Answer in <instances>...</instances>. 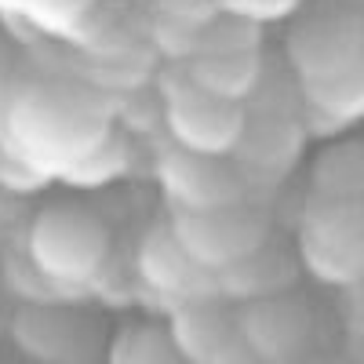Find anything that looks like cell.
<instances>
[{
	"instance_id": "5bb4252c",
	"label": "cell",
	"mask_w": 364,
	"mask_h": 364,
	"mask_svg": "<svg viewBox=\"0 0 364 364\" xmlns=\"http://www.w3.org/2000/svg\"><path fill=\"white\" fill-rule=\"evenodd\" d=\"M360 190H364V149H360V139H339V142L324 146L317 154V161H314L310 197L360 204Z\"/></svg>"
},
{
	"instance_id": "2e32d148",
	"label": "cell",
	"mask_w": 364,
	"mask_h": 364,
	"mask_svg": "<svg viewBox=\"0 0 364 364\" xmlns=\"http://www.w3.org/2000/svg\"><path fill=\"white\" fill-rule=\"evenodd\" d=\"M106 357L120 364H164V360H175L178 350L164 324L135 321V324L117 328L106 339Z\"/></svg>"
},
{
	"instance_id": "9c48e42d",
	"label": "cell",
	"mask_w": 364,
	"mask_h": 364,
	"mask_svg": "<svg viewBox=\"0 0 364 364\" xmlns=\"http://www.w3.org/2000/svg\"><path fill=\"white\" fill-rule=\"evenodd\" d=\"M168 331L175 339L178 357L197 360V364H230V360L252 357L245 343V328H240V314L226 306L219 291L178 302Z\"/></svg>"
},
{
	"instance_id": "6da1fadb",
	"label": "cell",
	"mask_w": 364,
	"mask_h": 364,
	"mask_svg": "<svg viewBox=\"0 0 364 364\" xmlns=\"http://www.w3.org/2000/svg\"><path fill=\"white\" fill-rule=\"evenodd\" d=\"M11 128L18 146L33 161L73 168L87 157L109 132L99 109H91L84 95L66 87H37L18 99L11 109Z\"/></svg>"
},
{
	"instance_id": "3957f363",
	"label": "cell",
	"mask_w": 364,
	"mask_h": 364,
	"mask_svg": "<svg viewBox=\"0 0 364 364\" xmlns=\"http://www.w3.org/2000/svg\"><path fill=\"white\" fill-rule=\"evenodd\" d=\"M299 262L324 284H357L364 269L360 204L310 197L299 223Z\"/></svg>"
},
{
	"instance_id": "4fadbf2b",
	"label": "cell",
	"mask_w": 364,
	"mask_h": 364,
	"mask_svg": "<svg viewBox=\"0 0 364 364\" xmlns=\"http://www.w3.org/2000/svg\"><path fill=\"white\" fill-rule=\"evenodd\" d=\"M295 273L299 269H295L291 252L262 240L248 255H240L230 266L215 269V291L233 302H252V299H266L277 291H291Z\"/></svg>"
},
{
	"instance_id": "30bf717a",
	"label": "cell",
	"mask_w": 364,
	"mask_h": 364,
	"mask_svg": "<svg viewBox=\"0 0 364 364\" xmlns=\"http://www.w3.org/2000/svg\"><path fill=\"white\" fill-rule=\"evenodd\" d=\"M157 175L171 208L182 211L215 208L245 197V178L223 154H193L182 146H168L157 161Z\"/></svg>"
},
{
	"instance_id": "7c38bea8",
	"label": "cell",
	"mask_w": 364,
	"mask_h": 364,
	"mask_svg": "<svg viewBox=\"0 0 364 364\" xmlns=\"http://www.w3.org/2000/svg\"><path fill=\"white\" fill-rule=\"evenodd\" d=\"M139 277L149 291H157L161 299H171L175 306L190 299L215 295V273H208L190 259V252L178 245V237L171 226L149 230L142 248H139Z\"/></svg>"
},
{
	"instance_id": "7a4b0ae2",
	"label": "cell",
	"mask_w": 364,
	"mask_h": 364,
	"mask_svg": "<svg viewBox=\"0 0 364 364\" xmlns=\"http://www.w3.org/2000/svg\"><path fill=\"white\" fill-rule=\"evenodd\" d=\"M26 255L44 277L63 288H84L106 269L109 230L106 223L73 200L48 204L29 226Z\"/></svg>"
},
{
	"instance_id": "8992f818",
	"label": "cell",
	"mask_w": 364,
	"mask_h": 364,
	"mask_svg": "<svg viewBox=\"0 0 364 364\" xmlns=\"http://www.w3.org/2000/svg\"><path fill=\"white\" fill-rule=\"evenodd\" d=\"M186 77L208 87L211 95L245 102L259 87L262 58H259V33L252 22H219L208 26L197 37L193 58L186 66Z\"/></svg>"
},
{
	"instance_id": "ba28073f",
	"label": "cell",
	"mask_w": 364,
	"mask_h": 364,
	"mask_svg": "<svg viewBox=\"0 0 364 364\" xmlns=\"http://www.w3.org/2000/svg\"><path fill=\"white\" fill-rule=\"evenodd\" d=\"M15 339L29 357L41 360H87L106 350V331L99 317L70 310L63 299L33 302L15 317Z\"/></svg>"
},
{
	"instance_id": "8fae6325",
	"label": "cell",
	"mask_w": 364,
	"mask_h": 364,
	"mask_svg": "<svg viewBox=\"0 0 364 364\" xmlns=\"http://www.w3.org/2000/svg\"><path fill=\"white\" fill-rule=\"evenodd\" d=\"M240 328L252 357L262 360H291L314 339V314L291 291H277L266 299H252L240 310Z\"/></svg>"
},
{
	"instance_id": "5b68a950",
	"label": "cell",
	"mask_w": 364,
	"mask_h": 364,
	"mask_svg": "<svg viewBox=\"0 0 364 364\" xmlns=\"http://www.w3.org/2000/svg\"><path fill=\"white\" fill-rule=\"evenodd\" d=\"M266 230L269 223L252 204H245V197L215 208H197V211L171 208V233L190 252V259L208 273H215L233 259L248 255L252 248H259L266 240Z\"/></svg>"
},
{
	"instance_id": "9a60e30c",
	"label": "cell",
	"mask_w": 364,
	"mask_h": 364,
	"mask_svg": "<svg viewBox=\"0 0 364 364\" xmlns=\"http://www.w3.org/2000/svg\"><path fill=\"white\" fill-rule=\"evenodd\" d=\"M299 139H302V132L291 128V117L262 113V128L259 132L252 124L240 128V139L233 146V154H240L245 161H252L259 168H281V164L295 161Z\"/></svg>"
},
{
	"instance_id": "277c9868",
	"label": "cell",
	"mask_w": 364,
	"mask_h": 364,
	"mask_svg": "<svg viewBox=\"0 0 364 364\" xmlns=\"http://www.w3.org/2000/svg\"><path fill=\"white\" fill-rule=\"evenodd\" d=\"M164 124L171 142L193 154H223L230 157L245 128V106L237 99L211 95L208 87L182 73L164 77Z\"/></svg>"
},
{
	"instance_id": "52a82bcc",
	"label": "cell",
	"mask_w": 364,
	"mask_h": 364,
	"mask_svg": "<svg viewBox=\"0 0 364 364\" xmlns=\"http://www.w3.org/2000/svg\"><path fill=\"white\" fill-rule=\"evenodd\" d=\"M288 55L299 73V87L360 77V29L346 8H321L288 37Z\"/></svg>"
}]
</instances>
